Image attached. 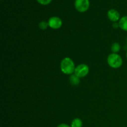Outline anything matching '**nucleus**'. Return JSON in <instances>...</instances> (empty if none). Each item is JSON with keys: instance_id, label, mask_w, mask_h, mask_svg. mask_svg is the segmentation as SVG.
Instances as JSON below:
<instances>
[{"instance_id": "obj_1", "label": "nucleus", "mask_w": 127, "mask_h": 127, "mask_svg": "<svg viewBox=\"0 0 127 127\" xmlns=\"http://www.w3.org/2000/svg\"><path fill=\"white\" fill-rule=\"evenodd\" d=\"M75 64L69 57H65L60 63V69L63 73L67 75H71L74 73Z\"/></svg>"}, {"instance_id": "obj_2", "label": "nucleus", "mask_w": 127, "mask_h": 127, "mask_svg": "<svg viewBox=\"0 0 127 127\" xmlns=\"http://www.w3.org/2000/svg\"><path fill=\"white\" fill-rule=\"evenodd\" d=\"M107 63L111 68L117 69V68H120L122 65V58L117 53H112L108 56Z\"/></svg>"}, {"instance_id": "obj_3", "label": "nucleus", "mask_w": 127, "mask_h": 127, "mask_svg": "<svg viewBox=\"0 0 127 127\" xmlns=\"http://www.w3.org/2000/svg\"><path fill=\"white\" fill-rule=\"evenodd\" d=\"M89 72V66L87 65L86 64H79L77 66L74 70V74L79 77V78H84L86 77L88 74Z\"/></svg>"}, {"instance_id": "obj_4", "label": "nucleus", "mask_w": 127, "mask_h": 127, "mask_svg": "<svg viewBox=\"0 0 127 127\" xmlns=\"http://www.w3.org/2000/svg\"><path fill=\"white\" fill-rule=\"evenodd\" d=\"M90 2L89 0H76L74 2V6L78 11L80 12H84L89 8Z\"/></svg>"}, {"instance_id": "obj_5", "label": "nucleus", "mask_w": 127, "mask_h": 127, "mask_svg": "<svg viewBox=\"0 0 127 127\" xmlns=\"http://www.w3.org/2000/svg\"><path fill=\"white\" fill-rule=\"evenodd\" d=\"M48 26L53 29H59L63 25L62 20L57 16L51 17L48 21Z\"/></svg>"}, {"instance_id": "obj_6", "label": "nucleus", "mask_w": 127, "mask_h": 127, "mask_svg": "<svg viewBox=\"0 0 127 127\" xmlns=\"http://www.w3.org/2000/svg\"><path fill=\"white\" fill-rule=\"evenodd\" d=\"M107 17L111 21L114 22L120 21V15L119 12L115 9H110L107 12Z\"/></svg>"}, {"instance_id": "obj_7", "label": "nucleus", "mask_w": 127, "mask_h": 127, "mask_svg": "<svg viewBox=\"0 0 127 127\" xmlns=\"http://www.w3.org/2000/svg\"><path fill=\"white\" fill-rule=\"evenodd\" d=\"M119 27L122 30L127 32V16H124L120 18L119 22Z\"/></svg>"}, {"instance_id": "obj_8", "label": "nucleus", "mask_w": 127, "mask_h": 127, "mask_svg": "<svg viewBox=\"0 0 127 127\" xmlns=\"http://www.w3.org/2000/svg\"><path fill=\"white\" fill-rule=\"evenodd\" d=\"M69 81L72 85L77 86L80 83V78L76 76L75 74H71L69 78Z\"/></svg>"}, {"instance_id": "obj_9", "label": "nucleus", "mask_w": 127, "mask_h": 127, "mask_svg": "<svg viewBox=\"0 0 127 127\" xmlns=\"http://www.w3.org/2000/svg\"><path fill=\"white\" fill-rule=\"evenodd\" d=\"M70 126L71 127H82L83 121L79 118H75L72 120Z\"/></svg>"}, {"instance_id": "obj_10", "label": "nucleus", "mask_w": 127, "mask_h": 127, "mask_svg": "<svg viewBox=\"0 0 127 127\" xmlns=\"http://www.w3.org/2000/svg\"><path fill=\"white\" fill-rule=\"evenodd\" d=\"M120 48H121L120 45L119 43H117V42H115V43H114L112 45L111 50L112 53H117L120 50Z\"/></svg>"}, {"instance_id": "obj_11", "label": "nucleus", "mask_w": 127, "mask_h": 127, "mask_svg": "<svg viewBox=\"0 0 127 127\" xmlns=\"http://www.w3.org/2000/svg\"><path fill=\"white\" fill-rule=\"evenodd\" d=\"M49 27L48 26V22H46V21H42L38 24V27H39L40 29L42 30H46L47 29V27Z\"/></svg>"}, {"instance_id": "obj_12", "label": "nucleus", "mask_w": 127, "mask_h": 127, "mask_svg": "<svg viewBox=\"0 0 127 127\" xmlns=\"http://www.w3.org/2000/svg\"><path fill=\"white\" fill-rule=\"evenodd\" d=\"M37 2L42 5H47L52 2V0H37Z\"/></svg>"}, {"instance_id": "obj_13", "label": "nucleus", "mask_w": 127, "mask_h": 127, "mask_svg": "<svg viewBox=\"0 0 127 127\" xmlns=\"http://www.w3.org/2000/svg\"><path fill=\"white\" fill-rule=\"evenodd\" d=\"M57 127H71V126H69V125L66 124H61L58 125Z\"/></svg>"}, {"instance_id": "obj_14", "label": "nucleus", "mask_w": 127, "mask_h": 127, "mask_svg": "<svg viewBox=\"0 0 127 127\" xmlns=\"http://www.w3.org/2000/svg\"><path fill=\"white\" fill-rule=\"evenodd\" d=\"M113 27H114V28H118V27H119V24H117V23H115V24H114V25H113Z\"/></svg>"}, {"instance_id": "obj_15", "label": "nucleus", "mask_w": 127, "mask_h": 127, "mask_svg": "<svg viewBox=\"0 0 127 127\" xmlns=\"http://www.w3.org/2000/svg\"><path fill=\"white\" fill-rule=\"evenodd\" d=\"M126 57H127V53H126Z\"/></svg>"}, {"instance_id": "obj_16", "label": "nucleus", "mask_w": 127, "mask_h": 127, "mask_svg": "<svg viewBox=\"0 0 127 127\" xmlns=\"http://www.w3.org/2000/svg\"><path fill=\"white\" fill-rule=\"evenodd\" d=\"M126 42H127V39H126Z\"/></svg>"}]
</instances>
